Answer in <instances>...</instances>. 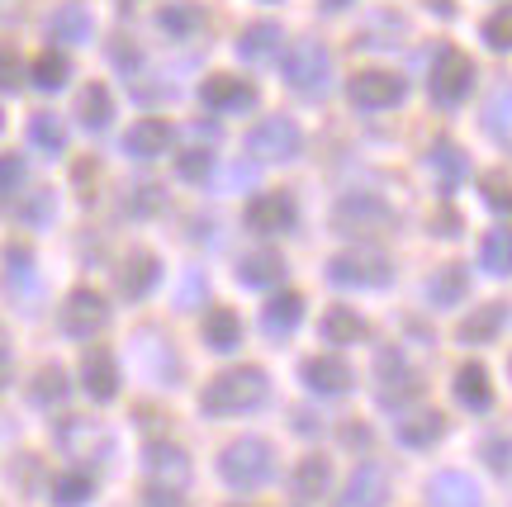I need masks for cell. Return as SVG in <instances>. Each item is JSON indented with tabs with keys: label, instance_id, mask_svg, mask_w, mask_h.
I'll return each mask as SVG.
<instances>
[{
	"label": "cell",
	"instance_id": "cell-19",
	"mask_svg": "<svg viewBox=\"0 0 512 507\" xmlns=\"http://www.w3.org/2000/svg\"><path fill=\"white\" fill-rule=\"evenodd\" d=\"M384 498H389V474H384V465H361V470L351 474L347 503L342 507H384Z\"/></svg>",
	"mask_w": 512,
	"mask_h": 507
},
{
	"label": "cell",
	"instance_id": "cell-46",
	"mask_svg": "<svg viewBox=\"0 0 512 507\" xmlns=\"http://www.w3.org/2000/svg\"><path fill=\"white\" fill-rule=\"evenodd\" d=\"M19 185H24V157L5 152V157H0V195H15Z\"/></svg>",
	"mask_w": 512,
	"mask_h": 507
},
{
	"label": "cell",
	"instance_id": "cell-34",
	"mask_svg": "<svg viewBox=\"0 0 512 507\" xmlns=\"http://www.w3.org/2000/svg\"><path fill=\"white\" fill-rule=\"evenodd\" d=\"M29 143H34L38 152H48V157H62V147H67V128H62L57 114H34V119H29Z\"/></svg>",
	"mask_w": 512,
	"mask_h": 507
},
{
	"label": "cell",
	"instance_id": "cell-18",
	"mask_svg": "<svg viewBox=\"0 0 512 507\" xmlns=\"http://www.w3.org/2000/svg\"><path fill=\"white\" fill-rule=\"evenodd\" d=\"M280 43H285L280 24H271V19H256V24H247V29H242L238 57H242V62H271V57H280Z\"/></svg>",
	"mask_w": 512,
	"mask_h": 507
},
{
	"label": "cell",
	"instance_id": "cell-4",
	"mask_svg": "<svg viewBox=\"0 0 512 507\" xmlns=\"http://www.w3.org/2000/svg\"><path fill=\"white\" fill-rule=\"evenodd\" d=\"M328 280L342 290H380L389 285V256L380 247H351L328 261Z\"/></svg>",
	"mask_w": 512,
	"mask_h": 507
},
{
	"label": "cell",
	"instance_id": "cell-38",
	"mask_svg": "<svg viewBox=\"0 0 512 507\" xmlns=\"http://www.w3.org/2000/svg\"><path fill=\"white\" fill-rule=\"evenodd\" d=\"M427 162H432V166L441 171V185H446V190H451V185H456L460 176L470 171V162L460 157V147L451 143V138H441V143H432V152H427Z\"/></svg>",
	"mask_w": 512,
	"mask_h": 507
},
{
	"label": "cell",
	"instance_id": "cell-49",
	"mask_svg": "<svg viewBox=\"0 0 512 507\" xmlns=\"http://www.w3.org/2000/svg\"><path fill=\"white\" fill-rule=\"evenodd\" d=\"M143 503H147V507H190V503H185V498H181V493H176V489H157V484L147 489V498H143Z\"/></svg>",
	"mask_w": 512,
	"mask_h": 507
},
{
	"label": "cell",
	"instance_id": "cell-11",
	"mask_svg": "<svg viewBox=\"0 0 512 507\" xmlns=\"http://www.w3.org/2000/svg\"><path fill=\"white\" fill-rule=\"evenodd\" d=\"M200 100L219 114H238V109H252L256 105V86L242 81V76H209L200 86Z\"/></svg>",
	"mask_w": 512,
	"mask_h": 507
},
{
	"label": "cell",
	"instance_id": "cell-25",
	"mask_svg": "<svg viewBox=\"0 0 512 507\" xmlns=\"http://www.w3.org/2000/svg\"><path fill=\"white\" fill-rule=\"evenodd\" d=\"M332 223H337V228H351V223H356V233H361L370 223H389V209H384L375 195H347V200L337 204Z\"/></svg>",
	"mask_w": 512,
	"mask_h": 507
},
{
	"label": "cell",
	"instance_id": "cell-35",
	"mask_svg": "<svg viewBox=\"0 0 512 507\" xmlns=\"http://www.w3.org/2000/svg\"><path fill=\"white\" fill-rule=\"evenodd\" d=\"M484 128L494 133V143L512 147V86L494 91V100L484 105Z\"/></svg>",
	"mask_w": 512,
	"mask_h": 507
},
{
	"label": "cell",
	"instance_id": "cell-51",
	"mask_svg": "<svg viewBox=\"0 0 512 507\" xmlns=\"http://www.w3.org/2000/svg\"><path fill=\"white\" fill-rule=\"evenodd\" d=\"M114 62H119V67H138V53H133V48H114Z\"/></svg>",
	"mask_w": 512,
	"mask_h": 507
},
{
	"label": "cell",
	"instance_id": "cell-29",
	"mask_svg": "<svg viewBox=\"0 0 512 507\" xmlns=\"http://www.w3.org/2000/svg\"><path fill=\"white\" fill-rule=\"evenodd\" d=\"M503 323H508V308H503V304H484V308H475V313L460 323V342H470V346L494 342Z\"/></svg>",
	"mask_w": 512,
	"mask_h": 507
},
{
	"label": "cell",
	"instance_id": "cell-30",
	"mask_svg": "<svg viewBox=\"0 0 512 507\" xmlns=\"http://www.w3.org/2000/svg\"><path fill=\"white\" fill-rule=\"evenodd\" d=\"M465 290H470L465 266H441V271L432 275V285H427V299H432L437 308H456L460 299H465Z\"/></svg>",
	"mask_w": 512,
	"mask_h": 507
},
{
	"label": "cell",
	"instance_id": "cell-48",
	"mask_svg": "<svg viewBox=\"0 0 512 507\" xmlns=\"http://www.w3.org/2000/svg\"><path fill=\"white\" fill-rule=\"evenodd\" d=\"M138 200H133V214H157L162 209V190L157 185H143V190H133Z\"/></svg>",
	"mask_w": 512,
	"mask_h": 507
},
{
	"label": "cell",
	"instance_id": "cell-31",
	"mask_svg": "<svg viewBox=\"0 0 512 507\" xmlns=\"http://www.w3.org/2000/svg\"><path fill=\"white\" fill-rule=\"evenodd\" d=\"M157 24H162L171 38H190V34H200L204 29V10L200 5H190V0H171V5H162Z\"/></svg>",
	"mask_w": 512,
	"mask_h": 507
},
{
	"label": "cell",
	"instance_id": "cell-17",
	"mask_svg": "<svg viewBox=\"0 0 512 507\" xmlns=\"http://www.w3.org/2000/svg\"><path fill=\"white\" fill-rule=\"evenodd\" d=\"M91 34H95V19L86 5H62L48 19V38L62 43V48H81V43H91Z\"/></svg>",
	"mask_w": 512,
	"mask_h": 507
},
{
	"label": "cell",
	"instance_id": "cell-13",
	"mask_svg": "<svg viewBox=\"0 0 512 507\" xmlns=\"http://www.w3.org/2000/svg\"><path fill=\"white\" fill-rule=\"evenodd\" d=\"M147 474H152V484H157V489H176V493H181L185 484H190V460H185L181 446H166V441H157V446H147Z\"/></svg>",
	"mask_w": 512,
	"mask_h": 507
},
{
	"label": "cell",
	"instance_id": "cell-6",
	"mask_svg": "<svg viewBox=\"0 0 512 507\" xmlns=\"http://www.w3.org/2000/svg\"><path fill=\"white\" fill-rule=\"evenodd\" d=\"M299 147H304V133H299V124L285 119V114H271V119H261V124L247 133V152H252L256 162H294Z\"/></svg>",
	"mask_w": 512,
	"mask_h": 507
},
{
	"label": "cell",
	"instance_id": "cell-32",
	"mask_svg": "<svg viewBox=\"0 0 512 507\" xmlns=\"http://www.w3.org/2000/svg\"><path fill=\"white\" fill-rule=\"evenodd\" d=\"M323 337L332 346H351L366 337V318L356 313V308H328V318H323Z\"/></svg>",
	"mask_w": 512,
	"mask_h": 507
},
{
	"label": "cell",
	"instance_id": "cell-2",
	"mask_svg": "<svg viewBox=\"0 0 512 507\" xmlns=\"http://www.w3.org/2000/svg\"><path fill=\"white\" fill-rule=\"evenodd\" d=\"M271 470H275V455H271V446H266L261 436H242V441H233V446L219 455L223 484H228V489H238V493L261 489V484L271 479Z\"/></svg>",
	"mask_w": 512,
	"mask_h": 507
},
{
	"label": "cell",
	"instance_id": "cell-14",
	"mask_svg": "<svg viewBox=\"0 0 512 507\" xmlns=\"http://www.w3.org/2000/svg\"><path fill=\"white\" fill-rule=\"evenodd\" d=\"M299 375H304V384H309L313 394H323V399H332V394H347V389H351V365L337 361V356H309Z\"/></svg>",
	"mask_w": 512,
	"mask_h": 507
},
{
	"label": "cell",
	"instance_id": "cell-15",
	"mask_svg": "<svg viewBox=\"0 0 512 507\" xmlns=\"http://www.w3.org/2000/svg\"><path fill=\"white\" fill-rule=\"evenodd\" d=\"M171 147V124L166 119H138V124L124 133V152L133 162H152Z\"/></svg>",
	"mask_w": 512,
	"mask_h": 507
},
{
	"label": "cell",
	"instance_id": "cell-44",
	"mask_svg": "<svg viewBox=\"0 0 512 507\" xmlns=\"http://www.w3.org/2000/svg\"><path fill=\"white\" fill-rule=\"evenodd\" d=\"M24 86V62L15 57V48H0V91L10 95Z\"/></svg>",
	"mask_w": 512,
	"mask_h": 507
},
{
	"label": "cell",
	"instance_id": "cell-54",
	"mask_svg": "<svg viewBox=\"0 0 512 507\" xmlns=\"http://www.w3.org/2000/svg\"><path fill=\"white\" fill-rule=\"evenodd\" d=\"M0 124H5V114H0Z\"/></svg>",
	"mask_w": 512,
	"mask_h": 507
},
{
	"label": "cell",
	"instance_id": "cell-42",
	"mask_svg": "<svg viewBox=\"0 0 512 507\" xmlns=\"http://www.w3.org/2000/svg\"><path fill=\"white\" fill-rule=\"evenodd\" d=\"M176 171H181V181H204V176L214 171V157H209V152H200V147H190V152H181Z\"/></svg>",
	"mask_w": 512,
	"mask_h": 507
},
{
	"label": "cell",
	"instance_id": "cell-24",
	"mask_svg": "<svg viewBox=\"0 0 512 507\" xmlns=\"http://www.w3.org/2000/svg\"><path fill=\"white\" fill-rule=\"evenodd\" d=\"M76 119H81V128H91V133H105L114 119V95L100 81H91L86 91L76 95Z\"/></svg>",
	"mask_w": 512,
	"mask_h": 507
},
{
	"label": "cell",
	"instance_id": "cell-40",
	"mask_svg": "<svg viewBox=\"0 0 512 507\" xmlns=\"http://www.w3.org/2000/svg\"><path fill=\"white\" fill-rule=\"evenodd\" d=\"M67 399V375L57 370V365H48V370H38V380H34V403H62Z\"/></svg>",
	"mask_w": 512,
	"mask_h": 507
},
{
	"label": "cell",
	"instance_id": "cell-50",
	"mask_svg": "<svg viewBox=\"0 0 512 507\" xmlns=\"http://www.w3.org/2000/svg\"><path fill=\"white\" fill-rule=\"evenodd\" d=\"M10 375H15V361H10V351H5V346H0V389H5V384H10Z\"/></svg>",
	"mask_w": 512,
	"mask_h": 507
},
{
	"label": "cell",
	"instance_id": "cell-36",
	"mask_svg": "<svg viewBox=\"0 0 512 507\" xmlns=\"http://www.w3.org/2000/svg\"><path fill=\"white\" fill-rule=\"evenodd\" d=\"M91 493H95V479L86 470H67L53 479V503H62V507L91 503Z\"/></svg>",
	"mask_w": 512,
	"mask_h": 507
},
{
	"label": "cell",
	"instance_id": "cell-53",
	"mask_svg": "<svg viewBox=\"0 0 512 507\" xmlns=\"http://www.w3.org/2000/svg\"><path fill=\"white\" fill-rule=\"evenodd\" d=\"M342 5H351V0H323V10H342Z\"/></svg>",
	"mask_w": 512,
	"mask_h": 507
},
{
	"label": "cell",
	"instance_id": "cell-20",
	"mask_svg": "<svg viewBox=\"0 0 512 507\" xmlns=\"http://www.w3.org/2000/svg\"><path fill=\"white\" fill-rule=\"evenodd\" d=\"M238 280L247 285V290H266V285H280L285 280V256L280 252H252L238 261Z\"/></svg>",
	"mask_w": 512,
	"mask_h": 507
},
{
	"label": "cell",
	"instance_id": "cell-26",
	"mask_svg": "<svg viewBox=\"0 0 512 507\" xmlns=\"http://www.w3.org/2000/svg\"><path fill=\"white\" fill-rule=\"evenodd\" d=\"M204 346H209V351H233V346H242V323L233 308H209V313H204Z\"/></svg>",
	"mask_w": 512,
	"mask_h": 507
},
{
	"label": "cell",
	"instance_id": "cell-3",
	"mask_svg": "<svg viewBox=\"0 0 512 507\" xmlns=\"http://www.w3.org/2000/svg\"><path fill=\"white\" fill-rule=\"evenodd\" d=\"M427 91H432V100H437V105L456 109L460 100H470V91H475V62L460 53V48L441 43L437 62H432V81H427Z\"/></svg>",
	"mask_w": 512,
	"mask_h": 507
},
{
	"label": "cell",
	"instance_id": "cell-47",
	"mask_svg": "<svg viewBox=\"0 0 512 507\" xmlns=\"http://www.w3.org/2000/svg\"><path fill=\"white\" fill-rule=\"evenodd\" d=\"M57 204H53V190H38L34 200L24 204V223H53Z\"/></svg>",
	"mask_w": 512,
	"mask_h": 507
},
{
	"label": "cell",
	"instance_id": "cell-33",
	"mask_svg": "<svg viewBox=\"0 0 512 507\" xmlns=\"http://www.w3.org/2000/svg\"><path fill=\"white\" fill-rule=\"evenodd\" d=\"M479 266L489 275H512V228H494L479 247Z\"/></svg>",
	"mask_w": 512,
	"mask_h": 507
},
{
	"label": "cell",
	"instance_id": "cell-43",
	"mask_svg": "<svg viewBox=\"0 0 512 507\" xmlns=\"http://www.w3.org/2000/svg\"><path fill=\"white\" fill-rule=\"evenodd\" d=\"M484 460H489V470H498V474H508L512 470V436H489L484 441Z\"/></svg>",
	"mask_w": 512,
	"mask_h": 507
},
{
	"label": "cell",
	"instance_id": "cell-12",
	"mask_svg": "<svg viewBox=\"0 0 512 507\" xmlns=\"http://www.w3.org/2000/svg\"><path fill=\"white\" fill-rule=\"evenodd\" d=\"M418 375L403 365V356L399 351H384L380 356V403L384 408H399V403H408V399H418Z\"/></svg>",
	"mask_w": 512,
	"mask_h": 507
},
{
	"label": "cell",
	"instance_id": "cell-9",
	"mask_svg": "<svg viewBox=\"0 0 512 507\" xmlns=\"http://www.w3.org/2000/svg\"><path fill=\"white\" fill-rule=\"evenodd\" d=\"M403 95H408V86L394 72H356L347 86V100L356 109H394Z\"/></svg>",
	"mask_w": 512,
	"mask_h": 507
},
{
	"label": "cell",
	"instance_id": "cell-52",
	"mask_svg": "<svg viewBox=\"0 0 512 507\" xmlns=\"http://www.w3.org/2000/svg\"><path fill=\"white\" fill-rule=\"evenodd\" d=\"M427 5H437V15H456V5H451V0H427Z\"/></svg>",
	"mask_w": 512,
	"mask_h": 507
},
{
	"label": "cell",
	"instance_id": "cell-27",
	"mask_svg": "<svg viewBox=\"0 0 512 507\" xmlns=\"http://www.w3.org/2000/svg\"><path fill=\"white\" fill-rule=\"evenodd\" d=\"M332 484V465L323 455H309V460H299V470H294V498H304V503H318Z\"/></svg>",
	"mask_w": 512,
	"mask_h": 507
},
{
	"label": "cell",
	"instance_id": "cell-28",
	"mask_svg": "<svg viewBox=\"0 0 512 507\" xmlns=\"http://www.w3.org/2000/svg\"><path fill=\"white\" fill-rule=\"evenodd\" d=\"M299 318H304V299L299 294H275L271 304H266V313H261V327L271 337H290L294 327H299Z\"/></svg>",
	"mask_w": 512,
	"mask_h": 507
},
{
	"label": "cell",
	"instance_id": "cell-10",
	"mask_svg": "<svg viewBox=\"0 0 512 507\" xmlns=\"http://www.w3.org/2000/svg\"><path fill=\"white\" fill-rule=\"evenodd\" d=\"M81 389L91 394L95 403H110L119 394V365L105 346H91L86 356H81Z\"/></svg>",
	"mask_w": 512,
	"mask_h": 507
},
{
	"label": "cell",
	"instance_id": "cell-7",
	"mask_svg": "<svg viewBox=\"0 0 512 507\" xmlns=\"http://www.w3.org/2000/svg\"><path fill=\"white\" fill-rule=\"evenodd\" d=\"M105 323H110L105 294H95V290L67 294V304H62V332H67V337H76V342H91Z\"/></svg>",
	"mask_w": 512,
	"mask_h": 507
},
{
	"label": "cell",
	"instance_id": "cell-5",
	"mask_svg": "<svg viewBox=\"0 0 512 507\" xmlns=\"http://www.w3.org/2000/svg\"><path fill=\"white\" fill-rule=\"evenodd\" d=\"M285 81H290L299 95H323L332 81V57L323 43H290V53H285Z\"/></svg>",
	"mask_w": 512,
	"mask_h": 507
},
{
	"label": "cell",
	"instance_id": "cell-1",
	"mask_svg": "<svg viewBox=\"0 0 512 507\" xmlns=\"http://www.w3.org/2000/svg\"><path fill=\"white\" fill-rule=\"evenodd\" d=\"M266 389H271L266 370H256V365H238V370H223L219 380L204 384L200 408H204V413H214V417L252 413V408H261V403H266Z\"/></svg>",
	"mask_w": 512,
	"mask_h": 507
},
{
	"label": "cell",
	"instance_id": "cell-16",
	"mask_svg": "<svg viewBox=\"0 0 512 507\" xmlns=\"http://www.w3.org/2000/svg\"><path fill=\"white\" fill-rule=\"evenodd\" d=\"M427 503L432 507H479V484L460 470H441L427 484Z\"/></svg>",
	"mask_w": 512,
	"mask_h": 507
},
{
	"label": "cell",
	"instance_id": "cell-8",
	"mask_svg": "<svg viewBox=\"0 0 512 507\" xmlns=\"http://www.w3.org/2000/svg\"><path fill=\"white\" fill-rule=\"evenodd\" d=\"M294 223H299V209H294V195H285V190H266L247 204V228L261 237L290 233Z\"/></svg>",
	"mask_w": 512,
	"mask_h": 507
},
{
	"label": "cell",
	"instance_id": "cell-39",
	"mask_svg": "<svg viewBox=\"0 0 512 507\" xmlns=\"http://www.w3.org/2000/svg\"><path fill=\"white\" fill-rule=\"evenodd\" d=\"M479 190H484V204H489V209L512 214V181L503 171H484V176H479Z\"/></svg>",
	"mask_w": 512,
	"mask_h": 507
},
{
	"label": "cell",
	"instance_id": "cell-22",
	"mask_svg": "<svg viewBox=\"0 0 512 507\" xmlns=\"http://www.w3.org/2000/svg\"><path fill=\"white\" fill-rule=\"evenodd\" d=\"M456 399L470 408V413H489L494 408V389H489V370L484 365H460L456 370Z\"/></svg>",
	"mask_w": 512,
	"mask_h": 507
},
{
	"label": "cell",
	"instance_id": "cell-21",
	"mask_svg": "<svg viewBox=\"0 0 512 507\" xmlns=\"http://www.w3.org/2000/svg\"><path fill=\"white\" fill-rule=\"evenodd\" d=\"M157 275H162V261L152 252H133L124 261V271H119V294L124 299H143L152 285H157Z\"/></svg>",
	"mask_w": 512,
	"mask_h": 507
},
{
	"label": "cell",
	"instance_id": "cell-45",
	"mask_svg": "<svg viewBox=\"0 0 512 507\" xmlns=\"http://www.w3.org/2000/svg\"><path fill=\"white\" fill-rule=\"evenodd\" d=\"M5 266H10V285H29V266H34V256H29V247H5Z\"/></svg>",
	"mask_w": 512,
	"mask_h": 507
},
{
	"label": "cell",
	"instance_id": "cell-37",
	"mask_svg": "<svg viewBox=\"0 0 512 507\" xmlns=\"http://www.w3.org/2000/svg\"><path fill=\"white\" fill-rule=\"evenodd\" d=\"M29 76H34L38 91H62L67 76H72V62H67L62 53H38L34 67H29Z\"/></svg>",
	"mask_w": 512,
	"mask_h": 507
},
{
	"label": "cell",
	"instance_id": "cell-23",
	"mask_svg": "<svg viewBox=\"0 0 512 507\" xmlns=\"http://www.w3.org/2000/svg\"><path fill=\"white\" fill-rule=\"evenodd\" d=\"M441 436H446V417L437 408H422V413L403 417L399 422V441L403 446H413V451H427V446H437Z\"/></svg>",
	"mask_w": 512,
	"mask_h": 507
},
{
	"label": "cell",
	"instance_id": "cell-41",
	"mask_svg": "<svg viewBox=\"0 0 512 507\" xmlns=\"http://www.w3.org/2000/svg\"><path fill=\"white\" fill-rule=\"evenodd\" d=\"M484 43L498 53H512V5H503L498 15L484 19Z\"/></svg>",
	"mask_w": 512,
	"mask_h": 507
}]
</instances>
